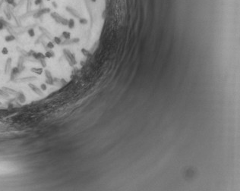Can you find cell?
<instances>
[{
  "instance_id": "obj_26",
  "label": "cell",
  "mask_w": 240,
  "mask_h": 191,
  "mask_svg": "<svg viewBox=\"0 0 240 191\" xmlns=\"http://www.w3.org/2000/svg\"><path fill=\"white\" fill-rule=\"evenodd\" d=\"M5 15H6V17H7V18H8L9 20H11L12 16H11V15H10V12H6V11H5Z\"/></svg>"
},
{
  "instance_id": "obj_19",
  "label": "cell",
  "mask_w": 240,
  "mask_h": 191,
  "mask_svg": "<svg viewBox=\"0 0 240 191\" xmlns=\"http://www.w3.org/2000/svg\"><path fill=\"white\" fill-rule=\"evenodd\" d=\"M46 47H47V49H54V47H55V43L52 41L50 40V41H49L47 43Z\"/></svg>"
},
{
  "instance_id": "obj_1",
  "label": "cell",
  "mask_w": 240,
  "mask_h": 191,
  "mask_svg": "<svg viewBox=\"0 0 240 191\" xmlns=\"http://www.w3.org/2000/svg\"><path fill=\"white\" fill-rule=\"evenodd\" d=\"M20 72H21V70L17 66L13 67L11 69V73H10V79H11V80H15L16 78V77L20 74Z\"/></svg>"
},
{
  "instance_id": "obj_23",
  "label": "cell",
  "mask_w": 240,
  "mask_h": 191,
  "mask_svg": "<svg viewBox=\"0 0 240 191\" xmlns=\"http://www.w3.org/2000/svg\"><path fill=\"white\" fill-rule=\"evenodd\" d=\"M43 0H34V5L36 6H41L43 5Z\"/></svg>"
},
{
  "instance_id": "obj_17",
  "label": "cell",
  "mask_w": 240,
  "mask_h": 191,
  "mask_svg": "<svg viewBox=\"0 0 240 191\" xmlns=\"http://www.w3.org/2000/svg\"><path fill=\"white\" fill-rule=\"evenodd\" d=\"M5 25H6L5 21L3 19L2 17H0V31L4 29V28L5 27Z\"/></svg>"
},
{
  "instance_id": "obj_29",
  "label": "cell",
  "mask_w": 240,
  "mask_h": 191,
  "mask_svg": "<svg viewBox=\"0 0 240 191\" xmlns=\"http://www.w3.org/2000/svg\"><path fill=\"white\" fill-rule=\"evenodd\" d=\"M60 82H61L62 83H66V80H65L64 78H62L61 80H60Z\"/></svg>"
},
{
  "instance_id": "obj_13",
  "label": "cell",
  "mask_w": 240,
  "mask_h": 191,
  "mask_svg": "<svg viewBox=\"0 0 240 191\" xmlns=\"http://www.w3.org/2000/svg\"><path fill=\"white\" fill-rule=\"evenodd\" d=\"M44 73H45V77H46V78H47V80H54V78H53V77H52V73L50 72V71H49V70H45V71H44Z\"/></svg>"
},
{
  "instance_id": "obj_20",
  "label": "cell",
  "mask_w": 240,
  "mask_h": 191,
  "mask_svg": "<svg viewBox=\"0 0 240 191\" xmlns=\"http://www.w3.org/2000/svg\"><path fill=\"white\" fill-rule=\"evenodd\" d=\"M9 49L7 48V47L4 46V47H2V48L1 53H2V54L3 55H9Z\"/></svg>"
},
{
  "instance_id": "obj_31",
  "label": "cell",
  "mask_w": 240,
  "mask_h": 191,
  "mask_svg": "<svg viewBox=\"0 0 240 191\" xmlns=\"http://www.w3.org/2000/svg\"><path fill=\"white\" fill-rule=\"evenodd\" d=\"M2 5V2H0V5Z\"/></svg>"
},
{
  "instance_id": "obj_10",
  "label": "cell",
  "mask_w": 240,
  "mask_h": 191,
  "mask_svg": "<svg viewBox=\"0 0 240 191\" xmlns=\"http://www.w3.org/2000/svg\"><path fill=\"white\" fill-rule=\"evenodd\" d=\"M4 40L6 42H11L15 41L16 40V37L15 35H13V34H8L5 37Z\"/></svg>"
},
{
  "instance_id": "obj_11",
  "label": "cell",
  "mask_w": 240,
  "mask_h": 191,
  "mask_svg": "<svg viewBox=\"0 0 240 191\" xmlns=\"http://www.w3.org/2000/svg\"><path fill=\"white\" fill-rule=\"evenodd\" d=\"M39 29H40V30L42 32V33H43V34L44 35V36H46L47 38H49V39L51 38L50 33H49V32L47 29H46V28H44L43 27H39Z\"/></svg>"
},
{
  "instance_id": "obj_7",
  "label": "cell",
  "mask_w": 240,
  "mask_h": 191,
  "mask_svg": "<svg viewBox=\"0 0 240 191\" xmlns=\"http://www.w3.org/2000/svg\"><path fill=\"white\" fill-rule=\"evenodd\" d=\"M30 71L35 74H37V75H41V74L43 73V68H37V67H33V68H30Z\"/></svg>"
},
{
  "instance_id": "obj_22",
  "label": "cell",
  "mask_w": 240,
  "mask_h": 191,
  "mask_svg": "<svg viewBox=\"0 0 240 191\" xmlns=\"http://www.w3.org/2000/svg\"><path fill=\"white\" fill-rule=\"evenodd\" d=\"M40 90H42V91H46V90H47V83H41L40 84Z\"/></svg>"
},
{
  "instance_id": "obj_14",
  "label": "cell",
  "mask_w": 240,
  "mask_h": 191,
  "mask_svg": "<svg viewBox=\"0 0 240 191\" xmlns=\"http://www.w3.org/2000/svg\"><path fill=\"white\" fill-rule=\"evenodd\" d=\"M2 89L4 90L8 94H12V95H17V92H16L15 90H13V89H11V88H9V87H2Z\"/></svg>"
},
{
  "instance_id": "obj_4",
  "label": "cell",
  "mask_w": 240,
  "mask_h": 191,
  "mask_svg": "<svg viewBox=\"0 0 240 191\" xmlns=\"http://www.w3.org/2000/svg\"><path fill=\"white\" fill-rule=\"evenodd\" d=\"M12 58H8L6 60L5 62V73L8 74L10 70H11V67H12Z\"/></svg>"
},
{
  "instance_id": "obj_9",
  "label": "cell",
  "mask_w": 240,
  "mask_h": 191,
  "mask_svg": "<svg viewBox=\"0 0 240 191\" xmlns=\"http://www.w3.org/2000/svg\"><path fill=\"white\" fill-rule=\"evenodd\" d=\"M44 55H45L46 58H49V59L55 57V52L52 51V49H49V50H47L44 53Z\"/></svg>"
},
{
  "instance_id": "obj_21",
  "label": "cell",
  "mask_w": 240,
  "mask_h": 191,
  "mask_svg": "<svg viewBox=\"0 0 240 191\" xmlns=\"http://www.w3.org/2000/svg\"><path fill=\"white\" fill-rule=\"evenodd\" d=\"M39 62H40L42 68H47V62H46V59H41V60H40V61H39Z\"/></svg>"
},
{
  "instance_id": "obj_25",
  "label": "cell",
  "mask_w": 240,
  "mask_h": 191,
  "mask_svg": "<svg viewBox=\"0 0 240 191\" xmlns=\"http://www.w3.org/2000/svg\"><path fill=\"white\" fill-rule=\"evenodd\" d=\"M5 2L8 5H12L13 4V3L15 2V0H5Z\"/></svg>"
},
{
  "instance_id": "obj_16",
  "label": "cell",
  "mask_w": 240,
  "mask_h": 191,
  "mask_svg": "<svg viewBox=\"0 0 240 191\" xmlns=\"http://www.w3.org/2000/svg\"><path fill=\"white\" fill-rule=\"evenodd\" d=\"M27 33L28 34V36H29L30 38H33V37H35V30H34V28H30V29H28Z\"/></svg>"
},
{
  "instance_id": "obj_8",
  "label": "cell",
  "mask_w": 240,
  "mask_h": 191,
  "mask_svg": "<svg viewBox=\"0 0 240 191\" xmlns=\"http://www.w3.org/2000/svg\"><path fill=\"white\" fill-rule=\"evenodd\" d=\"M62 37L65 40H71L72 33H71V32H69V31L64 30V31H62Z\"/></svg>"
},
{
  "instance_id": "obj_12",
  "label": "cell",
  "mask_w": 240,
  "mask_h": 191,
  "mask_svg": "<svg viewBox=\"0 0 240 191\" xmlns=\"http://www.w3.org/2000/svg\"><path fill=\"white\" fill-rule=\"evenodd\" d=\"M67 27H68L70 30L74 29V28H75V19L72 18H72H69V19L68 26H67Z\"/></svg>"
},
{
  "instance_id": "obj_32",
  "label": "cell",
  "mask_w": 240,
  "mask_h": 191,
  "mask_svg": "<svg viewBox=\"0 0 240 191\" xmlns=\"http://www.w3.org/2000/svg\"><path fill=\"white\" fill-rule=\"evenodd\" d=\"M0 103H1V102H0Z\"/></svg>"
},
{
  "instance_id": "obj_15",
  "label": "cell",
  "mask_w": 240,
  "mask_h": 191,
  "mask_svg": "<svg viewBox=\"0 0 240 191\" xmlns=\"http://www.w3.org/2000/svg\"><path fill=\"white\" fill-rule=\"evenodd\" d=\"M53 42L56 45H62V38L60 37H53Z\"/></svg>"
},
{
  "instance_id": "obj_28",
  "label": "cell",
  "mask_w": 240,
  "mask_h": 191,
  "mask_svg": "<svg viewBox=\"0 0 240 191\" xmlns=\"http://www.w3.org/2000/svg\"><path fill=\"white\" fill-rule=\"evenodd\" d=\"M12 6L13 7V8H16V7L17 6V3L16 2H14L13 4L12 5Z\"/></svg>"
},
{
  "instance_id": "obj_27",
  "label": "cell",
  "mask_w": 240,
  "mask_h": 191,
  "mask_svg": "<svg viewBox=\"0 0 240 191\" xmlns=\"http://www.w3.org/2000/svg\"><path fill=\"white\" fill-rule=\"evenodd\" d=\"M52 5L55 8H58V4L56 3V2H52Z\"/></svg>"
},
{
  "instance_id": "obj_5",
  "label": "cell",
  "mask_w": 240,
  "mask_h": 191,
  "mask_svg": "<svg viewBox=\"0 0 240 191\" xmlns=\"http://www.w3.org/2000/svg\"><path fill=\"white\" fill-rule=\"evenodd\" d=\"M50 16H51L52 18L53 19L56 23H58V24H59L60 20H61V18L62 17V16H61L59 13L56 12H50Z\"/></svg>"
},
{
  "instance_id": "obj_6",
  "label": "cell",
  "mask_w": 240,
  "mask_h": 191,
  "mask_svg": "<svg viewBox=\"0 0 240 191\" xmlns=\"http://www.w3.org/2000/svg\"><path fill=\"white\" fill-rule=\"evenodd\" d=\"M16 96H17V100H18L21 103H24V102H26V96L22 92H17Z\"/></svg>"
},
{
  "instance_id": "obj_18",
  "label": "cell",
  "mask_w": 240,
  "mask_h": 191,
  "mask_svg": "<svg viewBox=\"0 0 240 191\" xmlns=\"http://www.w3.org/2000/svg\"><path fill=\"white\" fill-rule=\"evenodd\" d=\"M68 23H69V19L65 18V17H62L61 20H60V22H59V24H62V26H68Z\"/></svg>"
},
{
  "instance_id": "obj_3",
  "label": "cell",
  "mask_w": 240,
  "mask_h": 191,
  "mask_svg": "<svg viewBox=\"0 0 240 191\" xmlns=\"http://www.w3.org/2000/svg\"><path fill=\"white\" fill-rule=\"evenodd\" d=\"M31 56H32L35 60H38V61H40L41 59H46L44 53L41 52H34Z\"/></svg>"
},
{
  "instance_id": "obj_24",
  "label": "cell",
  "mask_w": 240,
  "mask_h": 191,
  "mask_svg": "<svg viewBox=\"0 0 240 191\" xmlns=\"http://www.w3.org/2000/svg\"><path fill=\"white\" fill-rule=\"evenodd\" d=\"M0 95L1 96H9V94L6 93V92L2 89H0Z\"/></svg>"
},
{
  "instance_id": "obj_2",
  "label": "cell",
  "mask_w": 240,
  "mask_h": 191,
  "mask_svg": "<svg viewBox=\"0 0 240 191\" xmlns=\"http://www.w3.org/2000/svg\"><path fill=\"white\" fill-rule=\"evenodd\" d=\"M28 87L30 88V90H32L34 93L37 94L38 96H43V91H42L40 90V88H38L37 86H35L34 84L30 83L29 84H28Z\"/></svg>"
},
{
  "instance_id": "obj_30",
  "label": "cell",
  "mask_w": 240,
  "mask_h": 191,
  "mask_svg": "<svg viewBox=\"0 0 240 191\" xmlns=\"http://www.w3.org/2000/svg\"><path fill=\"white\" fill-rule=\"evenodd\" d=\"M46 1H47V2H50V1H52V0H46Z\"/></svg>"
}]
</instances>
